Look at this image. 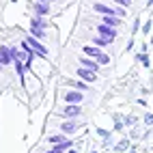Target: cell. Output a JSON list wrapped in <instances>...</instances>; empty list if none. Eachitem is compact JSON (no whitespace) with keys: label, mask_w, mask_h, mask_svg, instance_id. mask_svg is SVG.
<instances>
[{"label":"cell","mask_w":153,"mask_h":153,"mask_svg":"<svg viewBox=\"0 0 153 153\" xmlns=\"http://www.w3.org/2000/svg\"><path fill=\"white\" fill-rule=\"evenodd\" d=\"M84 56H88V58H95L99 65H108L110 63V56L108 54H104L99 48H95V45H86L84 48Z\"/></svg>","instance_id":"obj_1"},{"label":"cell","mask_w":153,"mask_h":153,"mask_svg":"<svg viewBox=\"0 0 153 153\" xmlns=\"http://www.w3.org/2000/svg\"><path fill=\"white\" fill-rule=\"evenodd\" d=\"M24 43H26V45H28L30 50H33L35 54H39V56H43V58L48 56V48H45L43 43H39V39H35V37H28L26 41H24Z\"/></svg>","instance_id":"obj_2"},{"label":"cell","mask_w":153,"mask_h":153,"mask_svg":"<svg viewBox=\"0 0 153 153\" xmlns=\"http://www.w3.org/2000/svg\"><path fill=\"white\" fill-rule=\"evenodd\" d=\"M95 11H97V13H104V15L125 17V9H110V7H106V4H95Z\"/></svg>","instance_id":"obj_3"},{"label":"cell","mask_w":153,"mask_h":153,"mask_svg":"<svg viewBox=\"0 0 153 153\" xmlns=\"http://www.w3.org/2000/svg\"><path fill=\"white\" fill-rule=\"evenodd\" d=\"M97 33H99L101 37L110 39V41H114V37H117V28H112V26H106V24H101V26H97Z\"/></svg>","instance_id":"obj_4"},{"label":"cell","mask_w":153,"mask_h":153,"mask_svg":"<svg viewBox=\"0 0 153 153\" xmlns=\"http://www.w3.org/2000/svg\"><path fill=\"white\" fill-rule=\"evenodd\" d=\"M65 119H76L78 114H80V104H69V106H65V110L60 112Z\"/></svg>","instance_id":"obj_5"},{"label":"cell","mask_w":153,"mask_h":153,"mask_svg":"<svg viewBox=\"0 0 153 153\" xmlns=\"http://www.w3.org/2000/svg\"><path fill=\"white\" fill-rule=\"evenodd\" d=\"M13 60V54H11V48H7L2 45L0 48V65H9Z\"/></svg>","instance_id":"obj_6"},{"label":"cell","mask_w":153,"mask_h":153,"mask_svg":"<svg viewBox=\"0 0 153 153\" xmlns=\"http://www.w3.org/2000/svg\"><path fill=\"white\" fill-rule=\"evenodd\" d=\"M78 76L84 80V82H95L97 76H95V71H91V69H84V67H80L78 69Z\"/></svg>","instance_id":"obj_7"},{"label":"cell","mask_w":153,"mask_h":153,"mask_svg":"<svg viewBox=\"0 0 153 153\" xmlns=\"http://www.w3.org/2000/svg\"><path fill=\"white\" fill-rule=\"evenodd\" d=\"M63 97H65L67 104H80V101H82V95H80V91H71V93H67V95H63Z\"/></svg>","instance_id":"obj_8"},{"label":"cell","mask_w":153,"mask_h":153,"mask_svg":"<svg viewBox=\"0 0 153 153\" xmlns=\"http://www.w3.org/2000/svg\"><path fill=\"white\" fill-rule=\"evenodd\" d=\"M104 24H106V26H112V28H117V26L123 24V17H117V15H106V17H104Z\"/></svg>","instance_id":"obj_9"},{"label":"cell","mask_w":153,"mask_h":153,"mask_svg":"<svg viewBox=\"0 0 153 153\" xmlns=\"http://www.w3.org/2000/svg\"><path fill=\"white\" fill-rule=\"evenodd\" d=\"M80 63H82V67H84V69H91V71H97V67H99V63H97V60L88 58V56L80 58Z\"/></svg>","instance_id":"obj_10"},{"label":"cell","mask_w":153,"mask_h":153,"mask_svg":"<svg viewBox=\"0 0 153 153\" xmlns=\"http://www.w3.org/2000/svg\"><path fill=\"white\" fill-rule=\"evenodd\" d=\"M35 11H37L39 17H43V15L50 13V4H48V2H37V4H35Z\"/></svg>","instance_id":"obj_11"},{"label":"cell","mask_w":153,"mask_h":153,"mask_svg":"<svg viewBox=\"0 0 153 153\" xmlns=\"http://www.w3.org/2000/svg\"><path fill=\"white\" fill-rule=\"evenodd\" d=\"M69 147H71V142H69V140H65V142H58V145H56L54 149H50L48 153H63V151H65V149H69Z\"/></svg>","instance_id":"obj_12"},{"label":"cell","mask_w":153,"mask_h":153,"mask_svg":"<svg viewBox=\"0 0 153 153\" xmlns=\"http://www.w3.org/2000/svg\"><path fill=\"white\" fill-rule=\"evenodd\" d=\"M30 33H33L35 39H43L45 37V30L43 28H37V26H30Z\"/></svg>","instance_id":"obj_13"},{"label":"cell","mask_w":153,"mask_h":153,"mask_svg":"<svg viewBox=\"0 0 153 153\" xmlns=\"http://www.w3.org/2000/svg\"><path fill=\"white\" fill-rule=\"evenodd\" d=\"M76 129H78V125H76V123H71V121L63 123V131H65V134H74Z\"/></svg>","instance_id":"obj_14"},{"label":"cell","mask_w":153,"mask_h":153,"mask_svg":"<svg viewBox=\"0 0 153 153\" xmlns=\"http://www.w3.org/2000/svg\"><path fill=\"white\" fill-rule=\"evenodd\" d=\"M95 43H97V48H101V45H108V43H112V41H110V39H106V37H97Z\"/></svg>","instance_id":"obj_15"},{"label":"cell","mask_w":153,"mask_h":153,"mask_svg":"<svg viewBox=\"0 0 153 153\" xmlns=\"http://www.w3.org/2000/svg\"><path fill=\"white\" fill-rule=\"evenodd\" d=\"M138 60H140V63L145 65V67H151V58H149L147 54H140V56H138Z\"/></svg>","instance_id":"obj_16"},{"label":"cell","mask_w":153,"mask_h":153,"mask_svg":"<svg viewBox=\"0 0 153 153\" xmlns=\"http://www.w3.org/2000/svg\"><path fill=\"white\" fill-rule=\"evenodd\" d=\"M142 33H145V35H149V33H151V17L145 22V26H142Z\"/></svg>","instance_id":"obj_17"},{"label":"cell","mask_w":153,"mask_h":153,"mask_svg":"<svg viewBox=\"0 0 153 153\" xmlns=\"http://www.w3.org/2000/svg\"><path fill=\"white\" fill-rule=\"evenodd\" d=\"M67 138H63V136H50V142H54V145H58V142H65Z\"/></svg>","instance_id":"obj_18"},{"label":"cell","mask_w":153,"mask_h":153,"mask_svg":"<svg viewBox=\"0 0 153 153\" xmlns=\"http://www.w3.org/2000/svg\"><path fill=\"white\" fill-rule=\"evenodd\" d=\"M117 149H119V151H125V149H127V140H123V142H121V145H119Z\"/></svg>","instance_id":"obj_19"},{"label":"cell","mask_w":153,"mask_h":153,"mask_svg":"<svg viewBox=\"0 0 153 153\" xmlns=\"http://www.w3.org/2000/svg\"><path fill=\"white\" fill-rule=\"evenodd\" d=\"M145 121H147V123L151 125V121H153V114H151V112H147V117H145Z\"/></svg>","instance_id":"obj_20"},{"label":"cell","mask_w":153,"mask_h":153,"mask_svg":"<svg viewBox=\"0 0 153 153\" xmlns=\"http://www.w3.org/2000/svg\"><path fill=\"white\" fill-rule=\"evenodd\" d=\"M114 2H119V4H125V7H127V4L131 2V0H114Z\"/></svg>","instance_id":"obj_21"},{"label":"cell","mask_w":153,"mask_h":153,"mask_svg":"<svg viewBox=\"0 0 153 153\" xmlns=\"http://www.w3.org/2000/svg\"><path fill=\"white\" fill-rule=\"evenodd\" d=\"M39 2H48L50 4V2H54V0H39Z\"/></svg>","instance_id":"obj_22"}]
</instances>
